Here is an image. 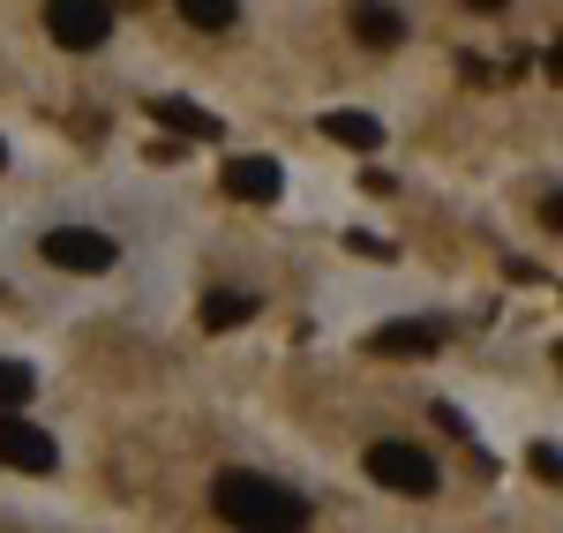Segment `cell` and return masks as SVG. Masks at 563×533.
Here are the masks:
<instances>
[{
	"mask_svg": "<svg viewBox=\"0 0 563 533\" xmlns=\"http://www.w3.org/2000/svg\"><path fill=\"white\" fill-rule=\"evenodd\" d=\"M435 346H443V323H406L398 315V323L376 331V354H435Z\"/></svg>",
	"mask_w": 563,
	"mask_h": 533,
	"instance_id": "8",
	"label": "cell"
},
{
	"mask_svg": "<svg viewBox=\"0 0 563 533\" xmlns=\"http://www.w3.org/2000/svg\"><path fill=\"white\" fill-rule=\"evenodd\" d=\"M211 503L225 526L241 533H308V503L294 489H278V481H263V474H218L211 481Z\"/></svg>",
	"mask_w": 563,
	"mask_h": 533,
	"instance_id": "1",
	"label": "cell"
},
{
	"mask_svg": "<svg viewBox=\"0 0 563 533\" xmlns=\"http://www.w3.org/2000/svg\"><path fill=\"white\" fill-rule=\"evenodd\" d=\"M323 135L346 143V151H384V129H376L368 113H323Z\"/></svg>",
	"mask_w": 563,
	"mask_h": 533,
	"instance_id": "9",
	"label": "cell"
},
{
	"mask_svg": "<svg viewBox=\"0 0 563 533\" xmlns=\"http://www.w3.org/2000/svg\"><path fill=\"white\" fill-rule=\"evenodd\" d=\"M256 315V293H203V331H233Z\"/></svg>",
	"mask_w": 563,
	"mask_h": 533,
	"instance_id": "11",
	"label": "cell"
},
{
	"mask_svg": "<svg viewBox=\"0 0 563 533\" xmlns=\"http://www.w3.org/2000/svg\"><path fill=\"white\" fill-rule=\"evenodd\" d=\"M45 31L68 45V53H90V45L113 38V8L106 0H53L45 8Z\"/></svg>",
	"mask_w": 563,
	"mask_h": 533,
	"instance_id": "2",
	"label": "cell"
},
{
	"mask_svg": "<svg viewBox=\"0 0 563 533\" xmlns=\"http://www.w3.org/2000/svg\"><path fill=\"white\" fill-rule=\"evenodd\" d=\"M353 38L398 45V38H406V15H398V8H353Z\"/></svg>",
	"mask_w": 563,
	"mask_h": 533,
	"instance_id": "10",
	"label": "cell"
},
{
	"mask_svg": "<svg viewBox=\"0 0 563 533\" xmlns=\"http://www.w3.org/2000/svg\"><path fill=\"white\" fill-rule=\"evenodd\" d=\"M0 166H8V143H0Z\"/></svg>",
	"mask_w": 563,
	"mask_h": 533,
	"instance_id": "14",
	"label": "cell"
},
{
	"mask_svg": "<svg viewBox=\"0 0 563 533\" xmlns=\"http://www.w3.org/2000/svg\"><path fill=\"white\" fill-rule=\"evenodd\" d=\"M225 196H233V203H278V196H286V166H278V158H256V151H249V158H225Z\"/></svg>",
	"mask_w": 563,
	"mask_h": 533,
	"instance_id": "6",
	"label": "cell"
},
{
	"mask_svg": "<svg viewBox=\"0 0 563 533\" xmlns=\"http://www.w3.org/2000/svg\"><path fill=\"white\" fill-rule=\"evenodd\" d=\"M151 121L174 129V135H196V143H211V135H218V113L188 106V98H151Z\"/></svg>",
	"mask_w": 563,
	"mask_h": 533,
	"instance_id": "7",
	"label": "cell"
},
{
	"mask_svg": "<svg viewBox=\"0 0 563 533\" xmlns=\"http://www.w3.org/2000/svg\"><path fill=\"white\" fill-rule=\"evenodd\" d=\"M368 474L398 496H429L435 489V458L421 444H368Z\"/></svg>",
	"mask_w": 563,
	"mask_h": 533,
	"instance_id": "3",
	"label": "cell"
},
{
	"mask_svg": "<svg viewBox=\"0 0 563 533\" xmlns=\"http://www.w3.org/2000/svg\"><path fill=\"white\" fill-rule=\"evenodd\" d=\"M38 256H45V264H60V270H113L121 248H113L98 225H53V233L38 241Z\"/></svg>",
	"mask_w": 563,
	"mask_h": 533,
	"instance_id": "4",
	"label": "cell"
},
{
	"mask_svg": "<svg viewBox=\"0 0 563 533\" xmlns=\"http://www.w3.org/2000/svg\"><path fill=\"white\" fill-rule=\"evenodd\" d=\"M31 391H38V376H31L23 360H0V413H15Z\"/></svg>",
	"mask_w": 563,
	"mask_h": 533,
	"instance_id": "13",
	"label": "cell"
},
{
	"mask_svg": "<svg viewBox=\"0 0 563 533\" xmlns=\"http://www.w3.org/2000/svg\"><path fill=\"white\" fill-rule=\"evenodd\" d=\"M0 458H8L15 474H53V466H60V444L45 436L38 421H23V413H0Z\"/></svg>",
	"mask_w": 563,
	"mask_h": 533,
	"instance_id": "5",
	"label": "cell"
},
{
	"mask_svg": "<svg viewBox=\"0 0 563 533\" xmlns=\"http://www.w3.org/2000/svg\"><path fill=\"white\" fill-rule=\"evenodd\" d=\"M180 15H188L196 31H233V23H241V8H233V0H180Z\"/></svg>",
	"mask_w": 563,
	"mask_h": 533,
	"instance_id": "12",
	"label": "cell"
}]
</instances>
